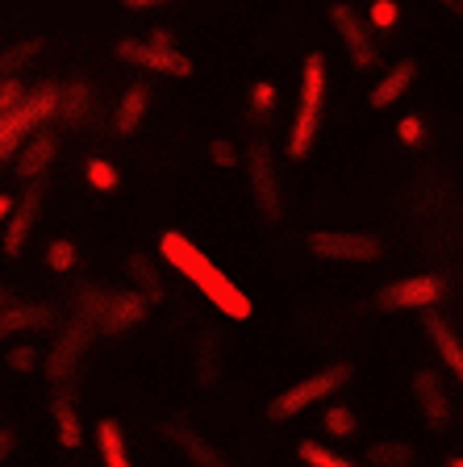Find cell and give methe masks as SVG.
<instances>
[{"label": "cell", "instance_id": "cell-1", "mask_svg": "<svg viewBox=\"0 0 463 467\" xmlns=\"http://www.w3.org/2000/svg\"><path fill=\"white\" fill-rule=\"evenodd\" d=\"M159 254H163L167 267H175L188 284H196V288L205 292V301H209L217 313H226V317H234V321L251 317V309H255L251 296H247L222 267H213L209 254H205L196 243H188V234L167 230L163 238H159Z\"/></svg>", "mask_w": 463, "mask_h": 467}, {"label": "cell", "instance_id": "cell-2", "mask_svg": "<svg viewBox=\"0 0 463 467\" xmlns=\"http://www.w3.org/2000/svg\"><path fill=\"white\" fill-rule=\"evenodd\" d=\"M326 55L313 50L305 58V71H300V105L297 117H292V130H289V155L292 159H305L313 150V138L321 134V113H326Z\"/></svg>", "mask_w": 463, "mask_h": 467}, {"label": "cell", "instance_id": "cell-3", "mask_svg": "<svg viewBox=\"0 0 463 467\" xmlns=\"http://www.w3.org/2000/svg\"><path fill=\"white\" fill-rule=\"evenodd\" d=\"M58 109H63V88L42 84V88H34V92H29V97L13 109V113L0 117V163H5L17 146H26L29 138L38 134L50 117L58 113Z\"/></svg>", "mask_w": 463, "mask_h": 467}, {"label": "cell", "instance_id": "cell-4", "mask_svg": "<svg viewBox=\"0 0 463 467\" xmlns=\"http://www.w3.org/2000/svg\"><path fill=\"white\" fill-rule=\"evenodd\" d=\"M351 379V363H330V368H321V371H313V376H305V379H297L292 389H284L280 397L268 405V413L276 421H289V418H297V413H305L309 405H318V400H330L342 384Z\"/></svg>", "mask_w": 463, "mask_h": 467}, {"label": "cell", "instance_id": "cell-5", "mask_svg": "<svg viewBox=\"0 0 463 467\" xmlns=\"http://www.w3.org/2000/svg\"><path fill=\"white\" fill-rule=\"evenodd\" d=\"M305 246L318 259L330 263H376L384 254L376 234H359V230H313L305 238Z\"/></svg>", "mask_w": 463, "mask_h": 467}, {"label": "cell", "instance_id": "cell-6", "mask_svg": "<svg viewBox=\"0 0 463 467\" xmlns=\"http://www.w3.org/2000/svg\"><path fill=\"white\" fill-rule=\"evenodd\" d=\"M447 296V280L435 272L422 275H405V280H393L376 292V305L384 313H405V309H435Z\"/></svg>", "mask_w": 463, "mask_h": 467}, {"label": "cell", "instance_id": "cell-7", "mask_svg": "<svg viewBox=\"0 0 463 467\" xmlns=\"http://www.w3.org/2000/svg\"><path fill=\"white\" fill-rule=\"evenodd\" d=\"M330 26H334V34H338V42H342V50H347V58L355 63V71L380 67L376 38L367 34V26L355 17L351 5H334V9H330Z\"/></svg>", "mask_w": 463, "mask_h": 467}, {"label": "cell", "instance_id": "cell-8", "mask_svg": "<svg viewBox=\"0 0 463 467\" xmlns=\"http://www.w3.org/2000/svg\"><path fill=\"white\" fill-rule=\"evenodd\" d=\"M113 55L130 67H142V71H154V76H175V79H188L193 76V58L180 55V50H154L151 42H117Z\"/></svg>", "mask_w": 463, "mask_h": 467}, {"label": "cell", "instance_id": "cell-9", "mask_svg": "<svg viewBox=\"0 0 463 467\" xmlns=\"http://www.w3.org/2000/svg\"><path fill=\"white\" fill-rule=\"evenodd\" d=\"M247 180H251V196L259 204V213L280 217V180H276L271 150L263 142H251V150H247Z\"/></svg>", "mask_w": 463, "mask_h": 467}, {"label": "cell", "instance_id": "cell-10", "mask_svg": "<svg viewBox=\"0 0 463 467\" xmlns=\"http://www.w3.org/2000/svg\"><path fill=\"white\" fill-rule=\"evenodd\" d=\"M92 330L97 326H88V321H71L68 330L55 338V347H50V355H47V376L50 379H68L71 371L79 368V359H84V350H88V342H92Z\"/></svg>", "mask_w": 463, "mask_h": 467}, {"label": "cell", "instance_id": "cell-11", "mask_svg": "<svg viewBox=\"0 0 463 467\" xmlns=\"http://www.w3.org/2000/svg\"><path fill=\"white\" fill-rule=\"evenodd\" d=\"M414 397H417V413L430 430H447L451 421V397H447L438 371H417L414 376Z\"/></svg>", "mask_w": 463, "mask_h": 467}, {"label": "cell", "instance_id": "cell-12", "mask_svg": "<svg viewBox=\"0 0 463 467\" xmlns=\"http://www.w3.org/2000/svg\"><path fill=\"white\" fill-rule=\"evenodd\" d=\"M146 313H151V301H146L142 292H113L109 313H105V321H100V334L121 338V334H130L134 326H142Z\"/></svg>", "mask_w": 463, "mask_h": 467}, {"label": "cell", "instance_id": "cell-13", "mask_svg": "<svg viewBox=\"0 0 463 467\" xmlns=\"http://www.w3.org/2000/svg\"><path fill=\"white\" fill-rule=\"evenodd\" d=\"M38 213H42V184L34 180V184L21 192L17 209H13L9 225H5V254H21V246L29 243V230L38 222Z\"/></svg>", "mask_w": 463, "mask_h": 467}, {"label": "cell", "instance_id": "cell-14", "mask_svg": "<svg viewBox=\"0 0 463 467\" xmlns=\"http://www.w3.org/2000/svg\"><path fill=\"white\" fill-rule=\"evenodd\" d=\"M167 438H172V447L180 451L184 459H188V463L193 467H230L222 459V451H213L209 442H205L201 434H196V430H188V426H180V421H172V426L163 430Z\"/></svg>", "mask_w": 463, "mask_h": 467}, {"label": "cell", "instance_id": "cell-15", "mask_svg": "<svg viewBox=\"0 0 463 467\" xmlns=\"http://www.w3.org/2000/svg\"><path fill=\"white\" fill-rule=\"evenodd\" d=\"M414 79H417V63H414V58H396L393 67L380 76V84L372 88V109L396 105V100H401L409 88H414Z\"/></svg>", "mask_w": 463, "mask_h": 467}, {"label": "cell", "instance_id": "cell-16", "mask_svg": "<svg viewBox=\"0 0 463 467\" xmlns=\"http://www.w3.org/2000/svg\"><path fill=\"white\" fill-rule=\"evenodd\" d=\"M426 334H430V342H435L443 368H451V376L463 384V342H459V334L451 330V321L438 317V313H430V317H426Z\"/></svg>", "mask_w": 463, "mask_h": 467}, {"label": "cell", "instance_id": "cell-17", "mask_svg": "<svg viewBox=\"0 0 463 467\" xmlns=\"http://www.w3.org/2000/svg\"><path fill=\"white\" fill-rule=\"evenodd\" d=\"M58 155V138L55 134H34L26 146H21V159H17V180H38Z\"/></svg>", "mask_w": 463, "mask_h": 467}, {"label": "cell", "instance_id": "cell-18", "mask_svg": "<svg viewBox=\"0 0 463 467\" xmlns=\"http://www.w3.org/2000/svg\"><path fill=\"white\" fill-rule=\"evenodd\" d=\"M38 326H50V309H42V305H5L0 309V342L13 334L38 330Z\"/></svg>", "mask_w": 463, "mask_h": 467}, {"label": "cell", "instance_id": "cell-19", "mask_svg": "<svg viewBox=\"0 0 463 467\" xmlns=\"http://www.w3.org/2000/svg\"><path fill=\"white\" fill-rule=\"evenodd\" d=\"M146 100H151V88H146L142 79H134V84L126 88L121 105H117V134L121 138L138 134V126H142V117H146Z\"/></svg>", "mask_w": 463, "mask_h": 467}, {"label": "cell", "instance_id": "cell-20", "mask_svg": "<svg viewBox=\"0 0 463 467\" xmlns=\"http://www.w3.org/2000/svg\"><path fill=\"white\" fill-rule=\"evenodd\" d=\"M97 447H100L105 467H134L130 463V451H126V434H121V426H117L113 418L97 421Z\"/></svg>", "mask_w": 463, "mask_h": 467}, {"label": "cell", "instance_id": "cell-21", "mask_svg": "<svg viewBox=\"0 0 463 467\" xmlns=\"http://www.w3.org/2000/svg\"><path fill=\"white\" fill-rule=\"evenodd\" d=\"M130 280H134V292H142L151 305L167 301V288H163V275L154 272V263L146 259V254H130Z\"/></svg>", "mask_w": 463, "mask_h": 467}, {"label": "cell", "instance_id": "cell-22", "mask_svg": "<svg viewBox=\"0 0 463 467\" xmlns=\"http://www.w3.org/2000/svg\"><path fill=\"white\" fill-rule=\"evenodd\" d=\"M417 451L409 442H396V438H380L367 447V467H414Z\"/></svg>", "mask_w": 463, "mask_h": 467}, {"label": "cell", "instance_id": "cell-23", "mask_svg": "<svg viewBox=\"0 0 463 467\" xmlns=\"http://www.w3.org/2000/svg\"><path fill=\"white\" fill-rule=\"evenodd\" d=\"M50 418H55V430H58V442H63V447H79V442H84V426H79V413H76V405H71V397L50 400Z\"/></svg>", "mask_w": 463, "mask_h": 467}, {"label": "cell", "instance_id": "cell-24", "mask_svg": "<svg viewBox=\"0 0 463 467\" xmlns=\"http://www.w3.org/2000/svg\"><path fill=\"white\" fill-rule=\"evenodd\" d=\"M42 50V38H26V42H13V47L0 50V84L13 76H21V67H29Z\"/></svg>", "mask_w": 463, "mask_h": 467}, {"label": "cell", "instance_id": "cell-25", "mask_svg": "<svg viewBox=\"0 0 463 467\" xmlns=\"http://www.w3.org/2000/svg\"><path fill=\"white\" fill-rule=\"evenodd\" d=\"M88 109H92V92H88L84 79H71V84H63V109H58V117L76 126Z\"/></svg>", "mask_w": 463, "mask_h": 467}, {"label": "cell", "instance_id": "cell-26", "mask_svg": "<svg viewBox=\"0 0 463 467\" xmlns=\"http://www.w3.org/2000/svg\"><path fill=\"white\" fill-rule=\"evenodd\" d=\"M321 426H326L330 438H355V434H359V413L334 400V405L321 413Z\"/></svg>", "mask_w": 463, "mask_h": 467}, {"label": "cell", "instance_id": "cell-27", "mask_svg": "<svg viewBox=\"0 0 463 467\" xmlns=\"http://www.w3.org/2000/svg\"><path fill=\"white\" fill-rule=\"evenodd\" d=\"M84 180H88V188H97V192H113V188L121 184V171H117L109 159L92 155V159L84 163Z\"/></svg>", "mask_w": 463, "mask_h": 467}, {"label": "cell", "instance_id": "cell-28", "mask_svg": "<svg viewBox=\"0 0 463 467\" xmlns=\"http://www.w3.org/2000/svg\"><path fill=\"white\" fill-rule=\"evenodd\" d=\"M297 455H300V463H305V467H355L351 459L334 455V451L321 447V442H313V438H305V442H300Z\"/></svg>", "mask_w": 463, "mask_h": 467}, {"label": "cell", "instance_id": "cell-29", "mask_svg": "<svg viewBox=\"0 0 463 467\" xmlns=\"http://www.w3.org/2000/svg\"><path fill=\"white\" fill-rule=\"evenodd\" d=\"M79 263V251H76V243H68V238H55V243L47 246V267L50 272H71V267H76Z\"/></svg>", "mask_w": 463, "mask_h": 467}, {"label": "cell", "instance_id": "cell-30", "mask_svg": "<svg viewBox=\"0 0 463 467\" xmlns=\"http://www.w3.org/2000/svg\"><path fill=\"white\" fill-rule=\"evenodd\" d=\"M396 21H401V5H396V0H372V26H376L380 34H388Z\"/></svg>", "mask_w": 463, "mask_h": 467}, {"label": "cell", "instance_id": "cell-31", "mask_svg": "<svg viewBox=\"0 0 463 467\" xmlns=\"http://www.w3.org/2000/svg\"><path fill=\"white\" fill-rule=\"evenodd\" d=\"M271 109H276V84H271V79H259V84H251V113L268 117Z\"/></svg>", "mask_w": 463, "mask_h": 467}, {"label": "cell", "instance_id": "cell-32", "mask_svg": "<svg viewBox=\"0 0 463 467\" xmlns=\"http://www.w3.org/2000/svg\"><path fill=\"white\" fill-rule=\"evenodd\" d=\"M396 138H401V142L405 146H426V121L422 117H401V121H396Z\"/></svg>", "mask_w": 463, "mask_h": 467}, {"label": "cell", "instance_id": "cell-33", "mask_svg": "<svg viewBox=\"0 0 463 467\" xmlns=\"http://www.w3.org/2000/svg\"><path fill=\"white\" fill-rule=\"evenodd\" d=\"M26 97H29V92H26V84H21V76L5 79V84H0V117L13 113V109H17Z\"/></svg>", "mask_w": 463, "mask_h": 467}, {"label": "cell", "instance_id": "cell-34", "mask_svg": "<svg viewBox=\"0 0 463 467\" xmlns=\"http://www.w3.org/2000/svg\"><path fill=\"white\" fill-rule=\"evenodd\" d=\"M209 159L217 167H238V150H234V142H226V138H213L209 142Z\"/></svg>", "mask_w": 463, "mask_h": 467}, {"label": "cell", "instance_id": "cell-35", "mask_svg": "<svg viewBox=\"0 0 463 467\" xmlns=\"http://www.w3.org/2000/svg\"><path fill=\"white\" fill-rule=\"evenodd\" d=\"M34 363H38V350H34V347H13L9 350V368L21 371V376H26V371H34Z\"/></svg>", "mask_w": 463, "mask_h": 467}, {"label": "cell", "instance_id": "cell-36", "mask_svg": "<svg viewBox=\"0 0 463 467\" xmlns=\"http://www.w3.org/2000/svg\"><path fill=\"white\" fill-rule=\"evenodd\" d=\"M146 42H151L154 50H175V38H172V29H151V34H146Z\"/></svg>", "mask_w": 463, "mask_h": 467}, {"label": "cell", "instance_id": "cell-37", "mask_svg": "<svg viewBox=\"0 0 463 467\" xmlns=\"http://www.w3.org/2000/svg\"><path fill=\"white\" fill-rule=\"evenodd\" d=\"M13 442H17V438H13V430H9V426H0V463H5V459L13 455Z\"/></svg>", "mask_w": 463, "mask_h": 467}, {"label": "cell", "instance_id": "cell-38", "mask_svg": "<svg viewBox=\"0 0 463 467\" xmlns=\"http://www.w3.org/2000/svg\"><path fill=\"white\" fill-rule=\"evenodd\" d=\"M126 9H154V5H172V0H121Z\"/></svg>", "mask_w": 463, "mask_h": 467}, {"label": "cell", "instance_id": "cell-39", "mask_svg": "<svg viewBox=\"0 0 463 467\" xmlns=\"http://www.w3.org/2000/svg\"><path fill=\"white\" fill-rule=\"evenodd\" d=\"M13 209H17V201L0 192V222H5V217H13Z\"/></svg>", "mask_w": 463, "mask_h": 467}, {"label": "cell", "instance_id": "cell-40", "mask_svg": "<svg viewBox=\"0 0 463 467\" xmlns=\"http://www.w3.org/2000/svg\"><path fill=\"white\" fill-rule=\"evenodd\" d=\"M438 5H443V9H447V13H455V17H459V21H463V0H438Z\"/></svg>", "mask_w": 463, "mask_h": 467}, {"label": "cell", "instance_id": "cell-41", "mask_svg": "<svg viewBox=\"0 0 463 467\" xmlns=\"http://www.w3.org/2000/svg\"><path fill=\"white\" fill-rule=\"evenodd\" d=\"M447 467H463V455H455V459H447Z\"/></svg>", "mask_w": 463, "mask_h": 467}, {"label": "cell", "instance_id": "cell-42", "mask_svg": "<svg viewBox=\"0 0 463 467\" xmlns=\"http://www.w3.org/2000/svg\"><path fill=\"white\" fill-rule=\"evenodd\" d=\"M5 305H9V292H5V288H0V309H5Z\"/></svg>", "mask_w": 463, "mask_h": 467}]
</instances>
